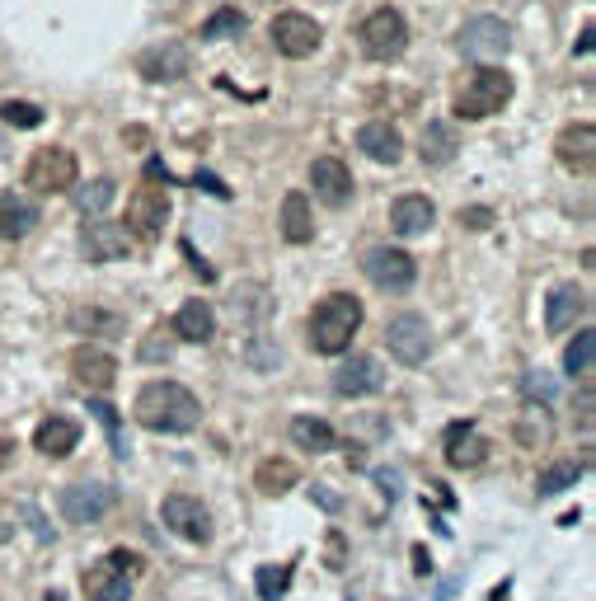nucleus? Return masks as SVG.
Returning a JSON list of instances; mask_svg holds the SVG:
<instances>
[{
	"label": "nucleus",
	"mask_w": 596,
	"mask_h": 601,
	"mask_svg": "<svg viewBox=\"0 0 596 601\" xmlns=\"http://www.w3.org/2000/svg\"><path fill=\"white\" fill-rule=\"evenodd\" d=\"M132 414H137L141 428L151 432H193L202 418V404L179 381H151V386H141Z\"/></svg>",
	"instance_id": "f257e3e1"
},
{
	"label": "nucleus",
	"mask_w": 596,
	"mask_h": 601,
	"mask_svg": "<svg viewBox=\"0 0 596 601\" xmlns=\"http://www.w3.org/2000/svg\"><path fill=\"white\" fill-rule=\"evenodd\" d=\"M357 329H362V301L348 292H329L320 306L310 310V324H306L310 348L324 357L348 353V343L357 339Z\"/></svg>",
	"instance_id": "f03ea898"
},
{
	"label": "nucleus",
	"mask_w": 596,
	"mask_h": 601,
	"mask_svg": "<svg viewBox=\"0 0 596 601\" xmlns=\"http://www.w3.org/2000/svg\"><path fill=\"white\" fill-rule=\"evenodd\" d=\"M507 99H512V76H507L503 66H479L470 76V85L456 94V118L484 123L493 113H503Z\"/></svg>",
	"instance_id": "7ed1b4c3"
},
{
	"label": "nucleus",
	"mask_w": 596,
	"mask_h": 601,
	"mask_svg": "<svg viewBox=\"0 0 596 601\" xmlns=\"http://www.w3.org/2000/svg\"><path fill=\"white\" fill-rule=\"evenodd\" d=\"M357 43H362V52H367L371 62H395V57H404V47H409V24H404L399 10L381 5V10H371V15L362 19Z\"/></svg>",
	"instance_id": "20e7f679"
},
{
	"label": "nucleus",
	"mask_w": 596,
	"mask_h": 601,
	"mask_svg": "<svg viewBox=\"0 0 596 601\" xmlns=\"http://www.w3.org/2000/svg\"><path fill=\"white\" fill-rule=\"evenodd\" d=\"M80 179V160L76 151H66V146H43V151H33L29 170H24V184L33 193H71Z\"/></svg>",
	"instance_id": "39448f33"
},
{
	"label": "nucleus",
	"mask_w": 596,
	"mask_h": 601,
	"mask_svg": "<svg viewBox=\"0 0 596 601\" xmlns=\"http://www.w3.org/2000/svg\"><path fill=\"white\" fill-rule=\"evenodd\" d=\"M362 273H367V282L376 287V292L404 296L413 287V278H418V263H413V254H404V249L376 245L367 254V263H362Z\"/></svg>",
	"instance_id": "423d86ee"
},
{
	"label": "nucleus",
	"mask_w": 596,
	"mask_h": 601,
	"mask_svg": "<svg viewBox=\"0 0 596 601\" xmlns=\"http://www.w3.org/2000/svg\"><path fill=\"white\" fill-rule=\"evenodd\" d=\"M169 221V193L160 184H141L132 198H127V235H137L141 245H155L160 231Z\"/></svg>",
	"instance_id": "0eeeda50"
},
{
	"label": "nucleus",
	"mask_w": 596,
	"mask_h": 601,
	"mask_svg": "<svg viewBox=\"0 0 596 601\" xmlns=\"http://www.w3.org/2000/svg\"><path fill=\"white\" fill-rule=\"evenodd\" d=\"M268 33H273V47L282 52V57H291V62H306V57H315V52H320V43H324V29L310 15H301V10L277 15Z\"/></svg>",
	"instance_id": "6e6552de"
},
{
	"label": "nucleus",
	"mask_w": 596,
	"mask_h": 601,
	"mask_svg": "<svg viewBox=\"0 0 596 601\" xmlns=\"http://www.w3.org/2000/svg\"><path fill=\"white\" fill-rule=\"evenodd\" d=\"M385 348H390V357L395 362H404V367H418V362H428L432 353V329L423 315H395V320L385 324Z\"/></svg>",
	"instance_id": "1a4fd4ad"
},
{
	"label": "nucleus",
	"mask_w": 596,
	"mask_h": 601,
	"mask_svg": "<svg viewBox=\"0 0 596 601\" xmlns=\"http://www.w3.org/2000/svg\"><path fill=\"white\" fill-rule=\"evenodd\" d=\"M160 517H165L169 531L184 536L188 545H207V540H212V512L202 508V498H193V494H169L165 503H160Z\"/></svg>",
	"instance_id": "9d476101"
},
{
	"label": "nucleus",
	"mask_w": 596,
	"mask_h": 601,
	"mask_svg": "<svg viewBox=\"0 0 596 601\" xmlns=\"http://www.w3.org/2000/svg\"><path fill=\"white\" fill-rule=\"evenodd\" d=\"M507 47H512V33H507L503 19H493V15H479L460 29V52H465L470 62H489V66L503 62Z\"/></svg>",
	"instance_id": "9b49d317"
},
{
	"label": "nucleus",
	"mask_w": 596,
	"mask_h": 601,
	"mask_svg": "<svg viewBox=\"0 0 596 601\" xmlns=\"http://www.w3.org/2000/svg\"><path fill=\"white\" fill-rule=\"evenodd\" d=\"M118 503V494L108 484H94V479H80V484H66L62 489V517L76 526H94L99 517H108Z\"/></svg>",
	"instance_id": "f8f14e48"
},
{
	"label": "nucleus",
	"mask_w": 596,
	"mask_h": 601,
	"mask_svg": "<svg viewBox=\"0 0 596 601\" xmlns=\"http://www.w3.org/2000/svg\"><path fill=\"white\" fill-rule=\"evenodd\" d=\"M554 155H559V165H564L568 174H587L596 170V127L592 123H568L564 132H559V141H554Z\"/></svg>",
	"instance_id": "ddd939ff"
},
{
	"label": "nucleus",
	"mask_w": 596,
	"mask_h": 601,
	"mask_svg": "<svg viewBox=\"0 0 596 601\" xmlns=\"http://www.w3.org/2000/svg\"><path fill=\"white\" fill-rule=\"evenodd\" d=\"M71 376H76L90 395H104V390H113V381H118V357L85 343V348L71 353Z\"/></svg>",
	"instance_id": "4468645a"
},
{
	"label": "nucleus",
	"mask_w": 596,
	"mask_h": 601,
	"mask_svg": "<svg viewBox=\"0 0 596 601\" xmlns=\"http://www.w3.org/2000/svg\"><path fill=\"white\" fill-rule=\"evenodd\" d=\"M381 386H385V371H381V362H376V357H367V353L348 357V362L334 371V390L343 395V400H362V395H376Z\"/></svg>",
	"instance_id": "2eb2a0df"
},
{
	"label": "nucleus",
	"mask_w": 596,
	"mask_h": 601,
	"mask_svg": "<svg viewBox=\"0 0 596 601\" xmlns=\"http://www.w3.org/2000/svg\"><path fill=\"white\" fill-rule=\"evenodd\" d=\"M310 188L324 207H343L352 198V170L338 155H320V160H310Z\"/></svg>",
	"instance_id": "dca6fc26"
},
{
	"label": "nucleus",
	"mask_w": 596,
	"mask_h": 601,
	"mask_svg": "<svg viewBox=\"0 0 596 601\" xmlns=\"http://www.w3.org/2000/svg\"><path fill=\"white\" fill-rule=\"evenodd\" d=\"M188 66H193V52H188L184 43H160V47H151V52H141L137 57V71L146 80H155V85H165V80H184Z\"/></svg>",
	"instance_id": "f3484780"
},
{
	"label": "nucleus",
	"mask_w": 596,
	"mask_h": 601,
	"mask_svg": "<svg viewBox=\"0 0 596 601\" xmlns=\"http://www.w3.org/2000/svg\"><path fill=\"white\" fill-rule=\"evenodd\" d=\"M80 592H85V601H132V578L123 569H113L108 559H99L80 573Z\"/></svg>",
	"instance_id": "a211bd4d"
},
{
	"label": "nucleus",
	"mask_w": 596,
	"mask_h": 601,
	"mask_svg": "<svg viewBox=\"0 0 596 601\" xmlns=\"http://www.w3.org/2000/svg\"><path fill=\"white\" fill-rule=\"evenodd\" d=\"M484 456H489V437L474 428V423H451V428H446V465L474 470V465H484Z\"/></svg>",
	"instance_id": "6ab92c4d"
},
{
	"label": "nucleus",
	"mask_w": 596,
	"mask_h": 601,
	"mask_svg": "<svg viewBox=\"0 0 596 601\" xmlns=\"http://www.w3.org/2000/svg\"><path fill=\"white\" fill-rule=\"evenodd\" d=\"M43 221V207L29 193H0V240H24Z\"/></svg>",
	"instance_id": "aec40b11"
},
{
	"label": "nucleus",
	"mask_w": 596,
	"mask_h": 601,
	"mask_svg": "<svg viewBox=\"0 0 596 601\" xmlns=\"http://www.w3.org/2000/svg\"><path fill=\"white\" fill-rule=\"evenodd\" d=\"M582 315H587V292H582L578 282L554 287L550 301H545V329H550V334H564V329H573Z\"/></svg>",
	"instance_id": "412c9836"
},
{
	"label": "nucleus",
	"mask_w": 596,
	"mask_h": 601,
	"mask_svg": "<svg viewBox=\"0 0 596 601\" xmlns=\"http://www.w3.org/2000/svg\"><path fill=\"white\" fill-rule=\"evenodd\" d=\"M127 245H132V235H127L123 226H113V221H94V226H85V235H80V249H85L90 263L123 259Z\"/></svg>",
	"instance_id": "4be33fe9"
},
{
	"label": "nucleus",
	"mask_w": 596,
	"mask_h": 601,
	"mask_svg": "<svg viewBox=\"0 0 596 601\" xmlns=\"http://www.w3.org/2000/svg\"><path fill=\"white\" fill-rule=\"evenodd\" d=\"M357 151H367L376 165H399L404 137H399V127H390L385 118H371V123H362V132H357Z\"/></svg>",
	"instance_id": "5701e85b"
},
{
	"label": "nucleus",
	"mask_w": 596,
	"mask_h": 601,
	"mask_svg": "<svg viewBox=\"0 0 596 601\" xmlns=\"http://www.w3.org/2000/svg\"><path fill=\"white\" fill-rule=\"evenodd\" d=\"M432 221H437V207H432L423 193H404V198L390 202V231L404 235V240H409V235H423Z\"/></svg>",
	"instance_id": "b1692460"
},
{
	"label": "nucleus",
	"mask_w": 596,
	"mask_h": 601,
	"mask_svg": "<svg viewBox=\"0 0 596 601\" xmlns=\"http://www.w3.org/2000/svg\"><path fill=\"white\" fill-rule=\"evenodd\" d=\"M76 442H80V423L76 418H62V414H52L47 423H38V432H33V447L43 451V456H52V461L71 456Z\"/></svg>",
	"instance_id": "393cba45"
},
{
	"label": "nucleus",
	"mask_w": 596,
	"mask_h": 601,
	"mask_svg": "<svg viewBox=\"0 0 596 601\" xmlns=\"http://www.w3.org/2000/svg\"><path fill=\"white\" fill-rule=\"evenodd\" d=\"M277 226H282V240H287V245H310V240H315V216H310V198L301 188L282 198V221H277Z\"/></svg>",
	"instance_id": "a878e982"
},
{
	"label": "nucleus",
	"mask_w": 596,
	"mask_h": 601,
	"mask_svg": "<svg viewBox=\"0 0 596 601\" xmlns=\"http://www.w3.org/2000/svg\"><path fill=\"white\" fill-rule=\"evenodd\" d=\"M169 329H174L184 343H207L216 334V315H212V306H207V301H184Z\"/></svg>",
	"instance_id": "bb28decb"
},
{
	"label": "nucleus",
	"mask_w": 596,
	"mask_h": 601,
	"mask_svg": "<svg viewBox=\"0 0 596 601\" xmlns=\"http://www.w3.org/2000/svg\"><path fill=\"white\" fill-rule=\"evenodd\" d=\"M460 151V132L451 123H428L423 127V137H418V155H423V165H451Z\"/></svg>",
	"instance_id": "cd10ccee"
},
{
	"label": "nucleus",
	"mask_w": 596,
	"mask_h": 601,
	"mask_svg": "<svg viewBox=\"0 0 596 601\" xmlns=\"http://www.w3.org/2000/svg\"><path fill=\"white\" fill-rule=\"evenodd\" d=\"M296 479H301L296 461H287V456H268V461L254 470V489H259V494H268V498H277V494H287Z\"/></svg>",
	"instance_id": "c85d7f7f"
},
{
	"label": "nucleus",
	"mask_w": 596,
	"mask_h": 601,
	"mask_svg": "<svg viewBox=\"0 0 596 601\" xmlns=\"http://www.w3.org/2000/svg\"><path fill=\"white\" fill-rule=\"evenodd\" d=\"M291 442H296L301 451H315V456H324V451H334V447H338L334 428H329L324 418H310V414L291 418Z\"/></svg>",
	"instance_id": "c756f323"
},
{
	"label": "nucleus",
	"mask_w": 596,
	"mask_h": 601,
	"mask_svg": "<svg viewBox=\"0 0 596 601\" xmlns=\"http://www.w3.org/2000/svg\"><path fill=\"white\" fill-rule=\"evenodd\" d=\"M582 475H587V461H554L550 470H540L535 489H540V498L564 494V489H573V484H578Z\"/></svg>",
	"instance_id": "7c9ffc66"
},
{
	"label": "nucleus",
	"mask_w": 596,
	"mask_h": 601,
	"mask_svg": "<svg viewBox=\"0 0 596 601\" xmlns=\"http://www.w3.org/2000/svg\"><path fill=\"white\" fill-rule=\"evenodd\" d=\"M71 324H76L80 334H118V329H123V315L99 310V306H80V310H71Z\"/></svg>",
	"instance_id": "2f4dec72"
},
{
	"label": "nucleus",
	"mask_w": 596,
	"mask_h": 601,
	"mask_svg": "<svg viewBox=\"0 0 596 601\" xmlns=\"http://www.w3.org/2000/svg\"><path fill=\"white\" fill-rule=\"evenodd\" d=\"M592 353H596V334L582 329L578 339L564 348V371L568 376H592Z\"/></svg>",
	"instance_id": "473e14b6"
},
{
	"label": "nucleus",
	"mask_w": 596,
	"mask_h": 601,
	"mask_svg": "<svg viewBox=\"0 0 596 601\" xmlns=\"http://www.w3.org/2000/svg\"><path fill=\"white\" fill-rule=\"evenodd\" d=\"M71 198H76V207L85 216H99L113 202V179H94V184H85V188H71Z\"/></svg>",
	"instance_id": "72a5a7b5"
},
{
	"label": "nucleus",
	"mask_w": 596,
	"mask_h": 601,
	"mask_svg": "<svg viewBox=\"0 0 596 601\" xmlns=\"http://www.w3.org/2000/svg\"><path fill=\"white\" fill-rule=\"evenodd\" d=\"M240 29H245V15H240L235 5H221V10H216V15L198 29V38H202V43H216V38H226V33H240Z\"/></svg>",
	"instance_id": "f704fd0d"
},
{
	"label": "nucleus",
	"mask_w": 596,
	"mask_h": 601,
	"mask_svg": "<svg viewBox=\"0 0 596 601\" xmlns=\"http://www.w3.org/2000/svg\"><path fill=\"white\" fill-rule=\"evenodd\" d=\"M254 587H259L263 601H277L291 587V564H282V569H259L254 573Z\"/></svg>",
	"instance_id": "c9c22d12"
},
{
	"label": "nucleus",
	"mask_w": 596,
	"mask_h": 601,
	"mask_svg": "<svg viewBox=\"0 0 596 601\" xmlns=\"http://www.w3.org/2000/svg\"><path fill=\"white\" fill-rule=\"evenodd\" d=\"M263 287H245V292H235V320H263L268 315V301H263Z\"/></svg>",
	"instance_id": "e433bc0d"
},
{
	"label": "nucleus",
	"mask_w": 596,
	"mask_h": 601,
	"mask_svg": "<svg viewBox=\"0 0 596 601\" xmlns=\"http://www.w3.org/2000/svg\"><path fill=\"white\" fill-rule=\"evenodd\" d=\"M0 118H5L10 127H38V123H43V108L24 104V99H10V104L0 108Z\"/></svg>",
	"instance_id": "4c0bfd02"
},
{
	"label": "nucleus",
	"mask_w": 596,
	"mask_h": 601,
	"mask_svg": "<svg viewBox=\"0 0 596 601\" xmlns=\"http://www.w3.org/2000/svg\"><path fill=\"white\" fill-rule=\"evenodd\" d=\"M169 353H174V343L165 339V329H151L146 343H141V357H146V362H169Z\"/></svg>",
	"instance_id": "58836bf2"
},
{
	"label": "nucleus",
	"mask_w": 596,
	"mask_h": 601,
	"mask_svg": "<svg viewBox=\"0 0 596 601\" xmlns=\"http://www.w3.org/2000/svg\"><path fill=\"white\" fill-rule=\"evenodd\" d=\"M94 414H99V423L108 428V437H113V451L118 456H127V447H123V437H118V414H113V404H104V400H94Z\"/></svg>",
	"instance_id": "ea45409f"
},
{
	"label": "nucleus",
	"mask_w": 596,
	"mask_h": 601,
	"mask_svg": "<svg viewBox=\"0 0 596 601\" xmlns=\"http://www.w3.org/2000/svg\"><path fill=\"white\" fill-rule=\"evenodd\" d=\"M460 226H465V231H489L493 212L489 207H460Z\"/></svg>",
	"instance_id": "a19ab883"
},
{
	"label": "nucleus",
	"mask_w": 596,
	"mask_h": 601,
	"mask_svg": "<svg viewBox=\"0 0 596 601\" xmlns=\"http://www.w3.org/2000/svg\"><path fill=\"white\" fill-rule=\"evenodd\" d=\"M108 564H113V569H123L127 578H137V573H141V555H132V550H113Z\"/></svg>",
	"instance_id": "79ce46f5"
},
{
	"label": "nucleus",
	"mask_w": 596,
	"mask_h": 601,
	"mask_svg": "<svg viewBox=\"0 0 596 601\" xmlns=\"http://www.w3.org/2000/svg\"><path fill=\"white\" fill-rule=\"evenodd\" d=\"M526 395H540V400H550V395H554L550 376H545V371H531V376H526Z\"/></svg>",
	"instance_id": "37998d69"
},
{
	"label": "nucleus",
	"mask_w": 596,
	"mask_h": 601,
	"mask_svg": "<svg viewBox=\"0 0 596 601\" xmlns=\"http://www.w3.org/2000/svg\"><path fill=\"white\" fill-rule=\"evenodd\" d=\"M198 188H207V193H216V198H230V188L216 179V174H198Z\"/></svg>",
	"instance_id": "c03bdc74"
},
{
	"label": "nucleus",
	"mask_w": 596,
	"mask_h": 601,
	"mask_svg": "<svg viewBox=\"0 0 596 601\" xmlns=\"http://www.w3.org/2000/svg\"><path fill=\"white\" fill-rule=\"evenodd\" d=\"M10 451H15V437H0V470H5V461H10Z\"/></svg>",
	"instance_id": "a18cd8bd"
},
{
	"label": "nucleus",
	"mask_w": 596,
	"mask_h": 601,
	"mask_svg": "<svg viewBox=\"0 0 596 601\" xmlns=\"http://www.w3.org/2000/svg\"><path fill=\"white\" fill-rule=\"evenodd\" d=\"M123 137H127V141H132V146H146V132H141V127H127Z\"/></svg>",
	"instance_id": "49530a36"
}]
</instances>
